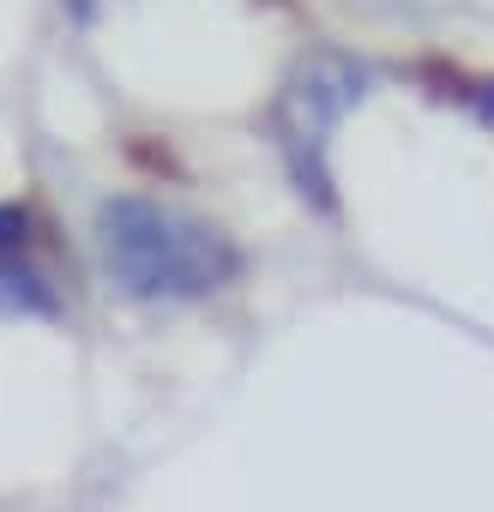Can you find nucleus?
Instances as JSON below:
<instances>
[{
  "label": "nucleus",
  "mask_w": 494,
  "mask_h": 512,
  "mask_svg": "<svg viewBox=\"0 0 494 512\" xmlns=\"http://www.w3.org/2000/svg\"><path fill=\"white\" fill-rule=\"evenodd\" d=\"M362 97V73L338 55H320L314 67H302V79L284 91L278 103V133H284V151L296 157V175L320 187V151H326V133L332 121Z\"/></svg>",
  "instance_id": "obj_2"
},
{
  "label": "nucleus",
  "mask_w": 494,
  "mask_h": 512,
  "mask_svg": "<svg viewBox=\"0 0 494 512\" xmlns=\"http://www.w3.org/2000/svg\"><path fill=\"white\" fill-rule=\"evenodd\" d=\"M31 241V211L25 205H0V308H19V314H43L49 290L43 278L19 260Z\"/></svg>",
  "instance_id": "obj_3"
},
{
  "label": "nucleus",
  "mask_w": 494,
  "mask_h": 512,
  "mask_svg": "<svg viewBox=\"0 0 494 512\" xmlns=\"http://www.w3.org/2000/svg\"><path fill=\"white\" fill-rule=\"evenodd\" d=\"M103 266L127 296L145 302H193L235 278V247L205 217H187L157 199H109L97 217Z\"/></svg>",
  "instance_id": "obj_1"
}]
</instances>
